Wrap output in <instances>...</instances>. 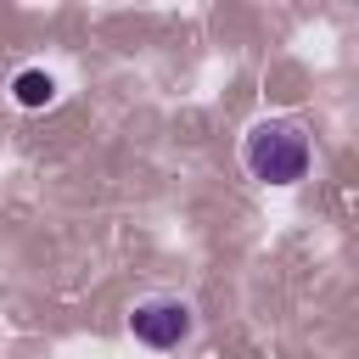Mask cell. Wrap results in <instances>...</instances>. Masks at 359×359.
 <instances>
[{"label": "cell", "mask_w": 359, "mask_h": 359, "mask_svg": "<svg viewBox=\"0 0 359 359\" xmlns=\"http://www.w3.org/2000/svg\"><path fill=\"white\" fill-rule=\"evenodd\" d=\"M241 163H247V174L258 185H297L309 174V163H314V140L292 118H264V123L247 129Z\"/></svg>", "instance_id": "obj_1"}, {"label": "cell", "mask_w": 359, "mask_h": 359, "mask_svg": "<svg viewBox=\"0 0 359 359\" xmlns=\"http://www.w3.org/2000/svg\"><path fill=\"white\" fill-rule=\"evenodd\" d=\"M191 325H196V314H191L185 297H140V303L129 309V337H135L140 348H151V353L180 348V342L191 337Z\"/></svg>", "instance_id": "obj_2"}, {"label": "cell", "mask_w": 359, "mask_h": 359, "mask_svg": "<svg viewBox=\"0 0 359 359\" xmlns=\"http://www.w3.org/2000/svg\"><path fill=\"white\" fill-rule=\"evenodd\" d=\"M11 101H17L22 112H39V107L56 101V79H50L45 67H22V73L11 79Z\"/></svg>", "instance_id": "obj_3"}]
</instances>
